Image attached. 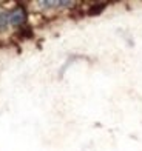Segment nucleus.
Masks as SVG:
<instances>
[{
  "instance_id": "f03ea898",
  "label": "nucleus",
  "mask_w": 142,
  "mask_h": 151,
  "mask_svg": "<svg viewBox=\"0 0 142 151\" xmlns=\"http://www.w3.org/2000/svg\"><path fill=\"white\" fill-rule=\"evenodd\" d=\"M105 3H97V5H93L91 6V8L88 9V14L90 16H97L99 14V12H102L104 9H105Z\"/></svg>"
},
{
  "instance_id": "7ed1b4c3",
  "label": "nucleus",
  "mask_w": 142,
  "mask_h": 151,
  "mask_svg": "<svg viewBox=\"0 0 142 151\" xmlns=\"http://www.w3.org/2000/svg\"><path fill=\"white\" fill-rule=\"evenodd\" d=\"M9 23V16L6 12H0V29H5Z\"/></svg>"
},
{
  "instance_id": "f257e3e1",
  "label": "nucleus",
  "mask_w": 142,
  "mask_h": 151,
  "mask_svg": "<svg viewBox=\"0 0 142 151\" xmlns=\"http://www.w3.org/2000/svg\"><path fill=\"white\" fill-rule=\"evenodd\" d=\"M25 20H26V11L22 6H17V8L9 14V23L12 26H20Z\"/></svg>"
}]
</instances>
